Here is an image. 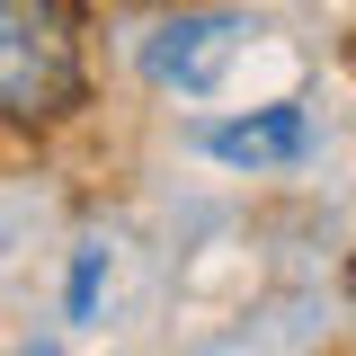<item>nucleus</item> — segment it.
Masks as SVG:
<instances>
[{
	"mask_svg": "<svg viewBox=\"0 0 356 356\" xmlns=\"http://www.w3.org/2000/svg\"><path fill=\"white\" fill-rule=\"evenodd\" d=\"M81 98V36L63 0H0V107L63 116Z\"/></svg>",
	"mask_w": 356,
	"mask_h": 356,
	"instance_id": "f257e3e1",
	"label": "nucleus"
},
{
	"mask_svg": "<svg viewBox=\"0 0 356 356\" xmlns=\"http://www.w3.org/2000/svg\"><path fill=\"white\" fill-rule=\"evenodd\" d=\"M222 152H232V161H250V152H294V116H276V125H241V134H222Z\"/></svg>",
	"mask_w": 356,
	"mask_h": 356,
	"instance_id": "f03ea898",
	"label": "nucleus"
}]
</instances>
